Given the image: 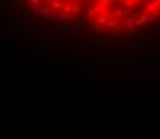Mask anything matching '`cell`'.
Returning <instances> with one entry per match:
<instances>
[{
    "label": "cell",
    "mask_w": 160,
    "mask_h": 139,
    "mask_svg": "<svg viewBox=\"0 0 160 139\" xmlns=\"http://www.w3.org/2000/svg\"><path fill=\"white\" fill-rule=\"evenodd\" d=\"M62 11H65V13H73V15H78L79 11H81V5L79 3H65L63 5V8H62Z\"/></svg>",
    "instance_id": "6da1fadb"
},
{
    "label": "cell",
    "mask_w": 160,
    "mask_h": 139,
    "mask_svg": "<svg viewBox=\"0 0 160 139\" xmlns=\"http://www.w3.org/2000/svg\"><path fill=\"white\" fill-rule=\"evenodd\" d=\"M107 27H110V29H116L120 34H125V29L121 27V20H116V18H112V20L107 21Z\"/></svg>",
    "instance_id": "7a4b0ae2"
},
{
    "label": "cell",
    "mask_w": 160,
    "mask_h": 139,
    "mask_svg": "<svg viewBox=\"0 0 160 139\" xmlns=\"http://www.w3.org/2000/svg\"><path fill=\"white\" fill-rule=\"evenodd\" d=\"M37 16H39L41 20H50V18H55V16H57V13L52 11L50 8H44V7H42V10L37 13Z\"/></svg>",
    "instance_id": "3957f363"
},
{
    "label": "cell",
    "mask_w": 160,
    "mask_h": 139,
    "mask_svg": "<svg viewBox=\"0 0 160 139\" xmlns=\"http://www.w3.org/2000/svg\"><path fill=\"white\" fill-rule=\"evenodd\" d=\"M158 3H160V0H152V2H149V3H145V11L147 13H154V15H158Z\"/></svg>",
    "instance_id": "277c9868"
},
{
    "label": "cell",
    "mask_w": 160,
    "mask_h": 139,
    "mask_svg": "<svg viewBox=\"0 0 160 139\" xmlns=\"http://www.w3.org/2000/svg\"><path fill=\"white\" fill-rule=\"evenodd\" d=\"M55 36L60 37V39H70L71 37V31L63 29V27H55Z\"/></svg>",
    "instance_id": "5b68a950"
},
{
    "label": "cell",
    "mask_w": 160,
    "mask_h": 139,
    "mask_svg": "<svg viewBox=\"0 0 160 139\" xmlns=\"http://www.w3.org/2000/svg\"><path fill=\"white\" fill-rule=\"evenodd\" d=\"M110 20V15L109 13H102V15H99L97 18H96V24L97 26H100V27H103V26H107V21Z\"/></svg>",
    "instance_id": "8992f818"
},
{
    "label": "cell",
    "mask_w": 160,
    "mask_h": 139,
    "mask_svg": "<svg viewBox=\"0 0 160 139\" xmlns=\"http://www.w3.org/2000/svg\"><path fill=\"white\" fill-rule=\"evenodd\" d=\"M123 21H125V27H126V31H134V29H136V26H134V20H133V18L125 16V18H123Z\"/></svg>",
    "instance_id": "52a82bcc"
},
{
    "label": "cell",
    "mask_w": 160,
    "mask_h": 139,
    "mask_svg": "<svg viewBox=\"0 0 160 139\" xmlns=\"http://www.w3.org/2000/svg\"><path fill=\"white\" fill-rule=\"evenodd\" d=\"M63 5H65L63 2H57V0H52L49 8H50L52 11H57V10H62V8H63Z\"/></svg>",
    "instance_id": "ba28073f"
},
{
    "label": "cell",
    "mask_w": 160,
    "mask_h": 139,
    "mask_svg": "<svg viewBox=\"0 0 160 139\" xmlns=\"http://www.w3.org/2000/svg\"><path fill=\"white\" fill-rule=\"evenodd\" d=\"M145 23H147V21H145V16L142 15V16H138V18L134 20V26H136V27H141V26H144Z\"/></svg>",
    "instance_id": "9c48e42d"
},
{
    "label": "cell",
    "mask_w": 160,
    "mask_h": 139,
    "mask_svg": "<svg viewBox=\"0 0 160 139\" xmlns=\"http://www.w3.org/2000/svg\"><path fill=\"white\" fill-rule=\"evenodd\" d=\"M110 2H112V0H97V3H96V5H99V7H102V8H103V10H105V8H107V7H109V5H110Z\"/></svg>",
    "instance_id": "30bf717a"
},
{
    "label": "cell",
    "mask_w": 160,
    "mask_h": 139,
    "mask_svg": "<svg viewBox=\"0 0 160 139\" xmlns=\"http://www.w3.org/2000/svg\"><path fill=\"white\" fill-rule=\"evenodd\" d=\"M74 31H76V32H83L84 31V21H78L76 26H74Z\"/></svg>",
    "instance_id": "8fae6325"
},
{
    "label": "cell",
    "mask_w": 160,
    "mask_h": 139,
    "mask_svg": "<svg viewBox=\"0 0 160 139\" xmlns=\"http://www.w3.org/2000/svg\"><path fill=\"white\" fill-rule=\"evenodd\" d=\"M144 16H145V21H157V18H158V15H154V13H147Z\"/></svg>",
    "instance_id": "7c38bea8"
},
{
    "label": "cell",
    "mask_w": 160,
    "mask_h": 139,
    "mask_svg": "<svg viewBox=\"0 0 160 139\" xmlns=\"http://www.w3.org/2000/svg\"><path fill=\"white\" fill-rule=\"evenodd\" d=\"M92 5V0H84V2H83V5H81V10H89V7H91Z\"/></svg>",
    "instance_id": "4fadbf2b"
},
{
    "label": "cell",
    "mask_w": 160,
    "mask_h": 139,
    "mask_svg": "<svg viewBox=\"0 0 160 139\" xmlns=\"http://www.w3.org/2000/svg\"><path fill=\"white\" fill-rule=\"evenodd\" d=\"M41 10H42L41 3H34V5H31V11H34V13H39Z\"/></svg>",
    "instance_id": "5bb4252c"
},
{
    "label": "cell",
    "mask_w": 160,
    "mask_h": 139,
    "mask_svg": "<svg viewBox=\"0 0 160 139\" xmlns=\"http://www.w3.org/2000/svg\"><path fill=\"white\" fill-rule=\"evenodd\" d=\"M44 34H55V27H50V26H45L44 27Z\"/></svg>",
    "instance_id": "9a60e30c"
},
{
    "label": "cell",
    "mask_w": 160,
    "mask_h": 139,
    "mask_svg": "<svg viewBox=\"0 0 160 139\" xmlns=\"http://www.w3.org/2000/svg\"><path fill=\"white\" fill-rule=\"evenodd\" d=\"M133 13H134L136 16H142L144 15V11L141 10V8H138V7H133Z\"/></svg>",
    "instance_id": "2e32d148"
},
{
    "label": "cell",
    "mask_w": 160,
    "mask_h": 139,
    "mask_svg": "<svg viewBox=\"0 0 160 139\" xmlns=\"http://www.w3.org/2000/svg\"><path fill=\"white\" fill-rule=\"evenodd\" d=\"M31 45H34V47H42V42L41 40H32Z\"/></svg>",
    "instance_id": "e0dca14e"
},
{
    "label": "cell",
    "mask_w": 160,
    "mask_h": 139,
    "mask_svg": "<svg viewBox=\"0 0 160 139\" xmlns=\"http://www.w3.org/2000/svg\"><path fill=\"white\" fill-rule=\"evenodd\" d=\"M97 40H100V36H99V34H96V36H92V37H91V42H97Z\"/></svg>",
    "instance_id": "ac0fdd59"
},
{
    "label": "cell",
    "mask_w": 160,
    "mask_h": 139,
    "mask_svg": "<svg viewBox=\"0 0 160 139\" xmlns=\"http://www.w3.org/2000/svg\"><path fill=\"white\" fill-rule=\"evenodd\" d=\"M142 36H144V37H149V39H152V37H154V32H142Z\"/></svg>",
    "instance_id": "d6986e66"
},
{
    "label": "cell",
    "mask_w": 160,
    "mask_h": 139,
    "mask_svg": "<svg viewBox=\"0 0 160 139\" xmlns=\"http://www.w3.org/2000/svg\"><path fill=\"white\" fill-rule=\"evenodd\" d=\"M87 18H89V20H92V18H94V11L92 10H87Z\"/></svg>",
    "instance_id": "ffe728a7"
},
{
    "label": "cell",
    "mask_w": 160,
    "mask_h": 139,
    "mask_svg": "<svg viewBox=\"0 0 160 139\" xmlns=\"http://www.w3.org/2000/svg\"><path fill=\"white\" fill-rule=\"evenodd\" d=\"M29 3H31V5H34V3H41V2H39V0H29Z\"/></svg>",
    "instance_id": "44dd1931"
},
{
    "label": "cell",
    "mask_w": 160,
    "mask_h": 139,
    "mask_svg": "<svg viewBox=\"0 0 160 139\" xmlns=\"http://www.w3.org/2000/svg\"><path fill=\"white\" fill-rule=\"evenodd\" d=\"M45 2H49V3H50V2H52V0H45Z\"/></svg>",
    "instance_id": "7402d4cb"
}]
</instances>
